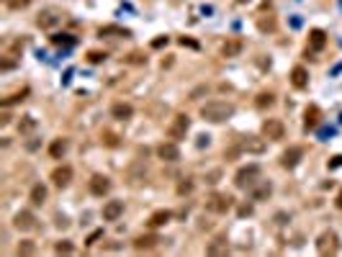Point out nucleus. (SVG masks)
<instances>
[{"label":"nucleus","instance_id":"2f4dec72","mask_svg":"<svg viewBox=\"0 0 342 257\" xmlns=\"http://www.w3.org/2000/svg\"><path fill=\"white\" fill-rule=\"evenodd\" d=\"M100 139H103V144H105V147H119V137H116L113 132H103V134H100Z\"/></svg>","mask_w":342,"mask_h":257},{"label":"nucleus","instance_id":"dca6fc26","mask_svg":"<svg viewBox=\"0 0 342 257\" xmlns=\"http://www.w3.org/2000/svg\"><path fill=\"white\" fill-rule=\"evenodd\" d=\"M124 213V201H108L103 206V219L105 221H119Z\"/></svg>","mask_w":342,"mask_h":257},{"label":"nucleus","instance_id":"c756f323","mask_svg":"<svg viewBox=\"0 0 342 257\" xmlns=\"http://www.w3.org/2000/svg\"><path fill=\"white\" fill-rule=\"evenodd\" d=\"M258 29H260V31H275V18H273V16L260 18V21H258Z\"/></svg>","mask_w":342,"mask_h":257},{"label":"nucleus","instance_id":"f3484780","mask_svg":"<svg viewBox=\"0 0 342 257\" xmlns=\"http://www.w3.org/2000/svg\"><path fill=\"white\" fill-rule=\"evenodd\" d=\"M291 85L296 90H304L306 85H309V72H306V67H301V64H298V67H293L291 70Z\"/></svg>","mask_w":342,"mask_h":257},{"label":"nucleus","instance_id":"37998d69","mask_svg":"<svg viewBox=\"0 0 342 257\" xmlns=\"http://www.w3.org/2000/svg\"><path fill=\"white\" fill-rule=\"evenodd\" d=\"M0 123L8 126V123H11V116H8V113H3V116H0Z\"/></svg>","mask_w":342,"mask_h":257},{"label":"nucleus","instance_id":"c85d7f7f","mask_svg":"<svg viewBox=\"0 0 342 257\" xmlns=\"http://www.w3.org/2000/svg\"><path fill=\"white\" fill-rule=\"evenodd\" d=\"M54 252H57V254H70V252H75V244L67 242V239H62V242L54 244Z\"/></svg>","mask_w":342,"mask_h":257},{"label":"nucleus","instance_id":"e433bc0d","mask_svg":"<svg viewBox=\"0 0 342 257\" xmlns=\"http://www.w3.org/2000/svg\"><path fill=\"white\" fill-rule=\"evenodd\" d=\"M129 62H132V64H142V62H147V57H142L139 52H134V54L129 57Z\"/></svg>","mask_w":342,"mask_h":257},{"label":"nucleus","instance_id":"a878e982","mask_svg":"<svg viewBox=\"0 0 342 257\" xmlns=\"http://www.w3.org/2000/svg\"><path fill=\"white\" fill-rule=\"evenodd\" d=\"M275 103V95L273 93H268V90H263V93H258V98H255V105H258L260 111H265V108H270V105Z\"/></svg>","mask_w":342,"mask_h":257},{"label":"nucleus","instance_id":"f257e3e1","mask_svg":"<svg viewBox=\"0 0 342 257\" xmlns=\"http://www.w3.org/2000/svg\"><path fill=\"white\" fill-rule=\"evenodd\" d=\"M234 116V105L226 100H208L206 105H201V118L211 121V123H224Z\"/></svg>","mask_w":342,"mask_h":257},{"label":"nucleus","instance_id":"ddd939ff","mask_svg":"<svg viewBox=\"0 0 342 257\" xmlns=\"http://www.w3.org/2000/svg\"><path fill=\"white\" fill-rule=\"evenodd\" d=\"M242 49H245V41H242L240 36L226 39L224 44H221V57H226V59H232V57H240V54H242Z\"/></svg>","mask_w":342,"mask_h":257},{"label":"nucleus","instance_id":"9d476101","mask_svg":"<svg viewBox=\"0 0 342 257\" xmlns=\"http://www.w3.org/2000/svg\"><path fill=\"white\" fill-rule=\"evenodd\" d=\"M301 157H304V147H288L286 152L281 155V165L286 170H293L298 162H301Z\"/></svg>","mask_w":342,"mask_h":257},{"label":"nucleus","instance_id":"2eb2a0df","mask_svg":"<svg viewBox=\"0 0 342 257\" xmlns=\"http://www.w3.org/2000/svg\"><path fill=\"white\" fill-rule=\"evenodd\" d=\"M108 190H111V180L105 178V175H93V178H90V193H93V196H100V198H103Z\"/></svg>","mask_w":342,"mask_h":257},{"label":"nucleus","instance_id":"72a5a7b5","mask_svg":"<svg viewBox=\"0 0 342 257\" xmlns=\"http://www.w3.org/2000/svg\"><path fill=\"white\" fill-rule=\"evenodd\" d=\"M105 57H108L105 52H88V62L90 64H100V62H105Z\"/></svg>","mask_w":342,"mask_h":257},{"label":"nucleus","instance_id":"412c9836","mask_svg":"<svg viewBox=\"0 0 342 257\" xmlns=\"http://www.w3.org/2000/svg\"><path fill=\"white\" fill-rule=\"evenodd\" d=\"M226 252H229V244H226V239H224V237H216L213 242H208V247H206V254H213V257L226 254Z\"/></svg>","mask_w":342,"mask_h":257},{"label":"nucleus","instance_id":"4be33fe9","mask_svg":"<svg viewBox=\"0 0 342 257\" xmlns=\"http://www.w3.org/2000/svg\"><path fill=\"white\" fill-rule=\"evenodd\" d=\"M309 47L316 49V52L324 49V47H327V34H324L322 29H314V31L309 34Z\"/></svg>","mask_w":342,"mask_h":257},{"label":"nucleus","instance_id":"423d86ee","mask_svg":"<svg viewBox=\"0 0 342 257\" xmlns=\"http://www.w3.org/2000/svg\"><path fill=\"white\" fill-rule=\"evenodd\" d=\"M263 134H265V139H270V142H281V139L286 137V126H283L281 118H265V121H263Z\"/></svg>","mask_w":342,"mask_h":257},{"label":"nucleus","instance_id":"f03ea898","mask_svg":"<svg viewBox=\"0 0 342 257\" xmlns=\"http://www.w3.org/2000/svg\"><path fill=\"white\" fill-rule=\"evenodd\" d=\"M258 180H260V165H247V167L237 170V175H234V185H237L240 190L252 188Z\"/></svg>","mask_w":342,"mask_h":257},{"label":"nucleus","instance_id":"cd10ccee","mask_svg":"<svg viewBox=\"0 0 342 257\" xmlns=\"http://www.w3.org/2000/svg\"><path fill=\"white\" fill-rule=\"evenodd\" d=\"M75 41H77V39H75L72 34H54V36H52V44H57V47H72Z\"/></svg>","mask_w":342,"mask_h":257},{"label":"nucleus","instance_id":"7c9ffc66","mask_svg":"<svg viewBox=\"0 0 342 257\" xmlns=\"http://www.w3.org/2000/svg\"><path fill=\"white\" fill-rule=\"evenodd\" d=\"M178 193H180V196H188V193H193V180H190V178L180 180V183H178Z\"/></svg>","mask_w":342,"mask_h":257},{"label":"nucleus","instance_id":"4c0bfd02","mask_svg":"<svg viewBox=\"0 0 342 257\" xmlns=\"http://www.w3.org/2000/svg\"><path fill=\"white\" fill-rule=\"evenodd\" d=\"M219 175H221V173H219V170H213V173H208V178H206V183H211V185H213V183H219Z\"/></svg>","mask_w":342,"mask_h":257},{"label":"nucleus","instance_id":"c9c22d12","mask_svg":"<svg viewBox=\"0 0 342 257\" xmlns=\"http://www.w3.org/2000/svg\"><path fill=\"white\" fill-rule=\"evenodd\" d=\"M100 237H103V229H98V231H93V234H90V237H88V242H85V244H95V242H98Z\"/></svg>","mask_w":342,"mask_h":257},{"label":"nucleus","instance_id":"4468645a","mask_svg":"<svg viewBox=\"0 0 342 257\" xmlns=\"http://www.w3.org/2000/svg\"><path fill=\"white\" fill-rule=\"evenodd\" d=\"M250 190H252V201H268L273 196V183L270 180H258Z\"/></svg>","mask_w":342,"mask_h":257},{"label":"nucleus","instance_id":"79ce46f5","mask_svg":"<svg viewBox=\"0 0 342 257\" xmlns=\"http://www.w3.org/2000/svg\"><path fill=\"white\" fill-rule=\"evenodd\" d=\"M250 213H252V206H242L240 208V216H250Z\"/></svg>","mask_w":342,"mask_h":257},{"label":"nucleus","instance_id":"a19ab883","mask_svg":"<svg viewBox=\"0 0 342 257\" xmlns=\"http://www.w3.org/2000/svg\"><path fill=\"white\" fill-rule=\"evenodd\" d=\"M208 139H211L208 134H201V137H198V147H208Z\"/></svg>","mask_w":342,"mask_h":257},{"label":"nucleus","instance_id":"1a4fd4ad","mask_svg":"<svg viewBox=\"0 0 342 257\" xmlns=\"http://www.w3.org/2000/svg\"><path fill=\"white\" fill-rule=\"evenodd\" d=\"M237 152H252V155H260L265 152V142L258 137H242L237 142Z\"/></svg>","mask_w":342,"mask_h":257},{"label":"nucleus","instance_id":"bb28decb","mask_svg":"<svg viewBox=\"0 0 342 257\" xmlns=\"http://www.w3.org/2000/svg\"><path fill=\"white\" fill-rule=\"evenodd\" d=\"M18 132H21V134H31V132H36V118H34V116H21V121H18Z\"/></svg>","mask_w":342,"mask_h":257},{"label":"nucleus","instance_id":"9b49d317","mask_svg":"<svg viewBox=\"0 0 342 257\" xmlns=\"http://www.w3.org/2000/svg\"><path fill=\"white\" fill-rule=\"evenodd\" d=\"M157 157L165 160V162H178L180 160V149H178L175 142H162L157 147Z\"/></svg>","mask_w":342,"mask_h":257},{"label":"nucleus","instance_id":"39448f33","mask_svg":"<svg viewBox=\"0 0 342 257\" xmlns=\"http://www.w3.org/2000/svg\"><path fill=\"white\" fill-rule=\"evenodd\" d=\"M337 249H339V239H337L334 231L319 234V239H316V252L319 254H337Z\"/></svg>","mask_w":342,"mask_h":257},{"label":"nucleus","instance_id":"6e6552de","mask_svg":"<svg viewBox=\"0 0 342 257\" xmlns=\"http://www.w3.org/2000/svg\"><path fill=\"white\" fill-rule=\"evenodd\" d=\"M13 226L18 229V231H34L36 226H39V221H36V216H34V211H18L16 216H13Z\"/></svg>","mask_w":342,"mask_h":257},{"label":"nucleus","instance_id":"473e14b6","mask_svg":"<svg viewBox=\"0 0 342 257\" xmlns=\"http://www.w3.org/2000/svg\"><path fill=\"white\" fill-rule=\"evenodd\" d=\"M16 252H18V254H34V252H36V247H34V242H29V239H26V242H21V244L16 247Z\"/></svg>","mask_w":342,"mask_h":257},{"label":"nucleus","instance_id":"7ed1b4c3","mask_svg":"<svg viewBox=\"0 0 342 257\" xmlns=\"http://www.w3.org/2000/svg\"><path fill=\"white\" fill-rule=\"evenodd\" d=\"M232 196H226V193H211V196L206 198V211L211 213H226L232 208Z\"/></svg>","mask_w":342,"mask_h":257},{"label":"nucleus","instance_id":"a211bd4d","mask_svg":"<svg viewBox=\"0 0 342 257\" xmlns=\"http://www.w3.org/2000/svg\"><path fill=\"white\" fill-rule=\"evenodd\" d=\"M111 116L119 118V121H129L134 116V108H132L129 103H113L111 105Z\"/></svg>","mask_w":342,"mask_h":257},{"label":"nucleus","instance_id":"f8f14e48","mask_svg":"<svg viewBox=\"0 0 342 257\" xmlns=\"http://www.w3.org/2000/svg\"><path fill=\"white\" fill-rule=\"evenodd\" d=\"M52 183H54L57 188H67V185L72 183V167H70V165H59V167H54Z\"/></svg>","mask_w":342,"mask_h":257},{"label":"nucleus","instance_id":"aec40b11","mask_svg":"<svg viewBox=\"0 0 342 257\" xmlns=\"http://www.w3.org/2000/svg\"><path fill=\"white\" fill-rule=\"evenodd\" d=\"M319 118H322L319 105H309V108L304 111V126H306V128H316V126H319Z\"/></svg>","mask_w":342,"mask_h":257},{"label":"nucleus","instance_id":"58836bf2","mask_svg":"<svg viewBox=\"0 0 342 257\" xmlns=\"http://www.w3.org/2000/svg\"><path fill=\"white\" fill-rule=\"evenodd\" d=\"M165 44H167V36H160V39H155V41H152V47H155V49H160V47H165Z\"/></svg>","mask_w":342,"mask_h":257},{"label":"nucleus","instance_id":"b1692460","mask_svg":"<svg viewBox=\"0 0 342 257\" xmlns=\"http://www.w3.org/2000/svg\"><path fill=\"white\" fill-rule=\"evenodd\" d=\"M170 219H173V213H170V211H155L152 216H149V226H152V229H157V226H165Z\"/></svg>","mask_w":342,"mask_h":257},{"label":"nucleus","instance_id":"f704fd0d","mask_svg":"<svg viewBox=\"0 0 342 257\" xmlns=\"http://www.w3.org/2000/svg\"><path fill=\"white\" fill-rule=\"evenodd\" d=\"M8 6H11L13 11H21V8H26V6H31V0H8Z\"/></svg>","mask_w":342,"mask_h":257},{"label":"nucleus","instance_id":"393cba45","mask_svg":"<svg viewBox=\"0 0 342 257\" xmlns=\"http://www.w3.org/2000/svg\"><path fill=\"white\" fill-rule=\"evenodd\" d=\"M31 203L34 206H41V203H44L47 201V185H41V183H36L34 188H31Z\"/></svg>","mask_w":342,"mask_h":257},{"label":"nucleus","instance_id":"20e7f679","mask_svg":"<svg viewBox=\"0 0 342 257\" xmlns=\"http://www.w3.org/2000/svg\"><path fill=\"white\" fill-rule=\"evenodd\" d=\"M188 128H190V118H188L185 113H178L173 121L167 123V137H170V139H185Z\"/></svg>","mask_w":342,"mask_h":257},{"label":"nucleus","instance_id":"6ab92c4d","mask_svg":"<svg viewBox=\"0 0 342 257\" xmlns=\"http://www.w3.org/2000/svg\"><path fill=\"white\" fill-rule=\"evenodd\" d=\"M67 149H70V142L59 137V139H54V142L49 144V155H52L54 160H62V157L67 155Z\"/></svg>","mask_w":342,"mask_h":257},{"label":"nucleus","instance_id":"0eeeda50","mask_svg":"<svg viewBox=\"0 0 342 257\" xmlns=\"http://www.w3.org/2000/svg\"><path fill=\"white\" fill-rule=\"evenodd\" d=\"M59 21H62V13L57 11V8H44L39 16H36V26L39 29H54V26H59Z\"/></svg>","mask_w":342,"mask_h":257},{"label":"nucleus","instance_id":"ea45409f","mask_svg":"<svg viewBox=\"0 0 342 257\" xmlns=\"http://www.w3.org/2000/svg\"><path fill=\"white\" fill-rule=\"evenodd\" d=\"M329 167L334 170V167H342V155H337V157H332V162H329Z\"/></svg>","mask_w":342,"mask_h":257},{"label":"nucleus","instance_id":"5701e85b","mask_svg":"<svg viewBox=\"0 0 342 257\" xmlns=\"http://www.w3.org/2000/svg\"><path fill=\"white\" fill-rule=\"evenodd\" d=\"M157 242H160L157 234H142V237L134 239V247H137V249H152Z\"/></svg>","mask_w":342,"mask_h":257},{"label":"nucleus","instance_id":"c03bdc74","mask_svg":"<svg viewBox=\"0 0 342 257\" xmlns=\"http://www.w3.org/2000/svg\"><path fill=\"white\" fill-rule=\"evenodd\" d=\"M337 208L342 211V190H339V196H337Z\"/></svg>","mask_w":342,"mask_h":257}]
</instances>
